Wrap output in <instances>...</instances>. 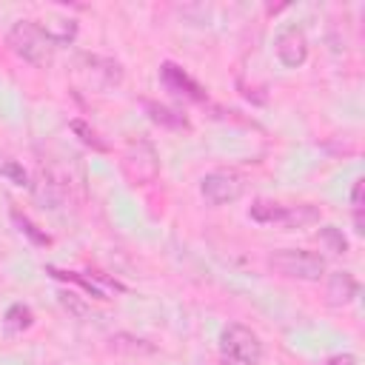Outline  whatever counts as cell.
I'll list each match as a JSON object with an SVG mask.
<instances>
[{
  "instance_id": "2",
  "label": "cell",
  "mask_w": 365,
  "mask_h": 365,
  "mask_svg": "<svg viewBox=\"0 0 365 365\" xmlns=\"http://www.w3.org/2000/svg\"><path fill=\"white\" fill-rule=\"evenodd\" d=\"M271 271L288 279H302V282H317L325 277V257L308 248H279L268 257Z\"/></svg>"
},
{
  "instance_id": "14",
  "label": "cell",
  "mask_w": 365,
  "mask_h": 365,
  "mask_svg": "<svg viewBox=\"0 0 365 365\" xmlns=\"http://www.w3.org/2000/svg\"><path fill=\"white\" fill-rule=\"evenodd\" d=\"M319 237H322V242H328V248H331L334 254H345V251H348V240L342 237L339 228L325 225V228H319Z\"/></svg>"
},
{
  "instance_id": "10",
  "label": "cell",
  "mask_w": 365,
  "mask_h": 365,
  "mask_svg": "<svg viewBox=\"0 0 365 365\" xmlns=\"http://www.w3.org/2000/svg\"><path fill=\"white\" fill-rule=\"evenodd\" d=\"M145 111H148V117H151L157 125H163V128H171V131H188V128H191L188 117H182L180 111H174V108H168V106H163V103L145 100Z\"/></svg>"
},
{
  "instance_id": "17",
  "label": "cell",
  "mask_w": 365,
  "mask_h": 365,
  "mask_svg": "<svg viewBox=\"0 0 365 365\" xmlns=\"http://www.w3.org/2000/svg\"><path fill=\"white\" fill-rule=\"evenodd\" d=\"M60 302H63V308H68V311H71V314H77V317H83V314H86V305H80L74 294H66V291H63V294H60Z\"/></svg>"
},
{
  "instance_id": "1",
  "label": "cell",
  "mask_w": 365,
  "mask_h": 365,
  "mask_svg": "<svg viewBox=\"0 0 365 365\" xmlns=\"http://www.w3.org/2000/svg\"><path fill=\"white\" fill-rule=\"evenodd\" d=\"M9 46L26 63H31L37 68H46V66H51L54 51H57L60 43L51 37V31L43 23H37V20H17L9 29Z\"/></svg>"
},
{
  "instance_id": "8",
  "label": "cell",
  "mask_w": 365,
  "mask_h": 365,
  "mask_svg": "<svg viewBox=\"0 0 365 365\" xmlns=\"http://www.w3.org/2000/svg\"><path fill=\"white\" fill-rule=\"evenodd\" d=\"M160 77H163V83H165V88H168V91L182 94V97H188V100H205L202 86H200V83H197L185 68H180L177 63L165 60V63L160 66Z\"/></svg>"
},
{
  "instance_id": "11",
  "label": "cell",
  "mask_w": 365,
  "mask_h": 365,
  "mask_svg": "<svg viewBox=\"0 0 365 365\" xmlns=\"http://www.w3.org/2000/svg\"><path fill=\"white\" fill-rule=\"evenodd\" d=\"M3 325H6V331H11V334H23V331H29V328L34 325V314H31L29 305L14 302V305H9L6 317H3Z\"/></svg>"
},
{
  "instance_id": "19",
  "label": "cell",
  "mask_w": 365,
  "mask_h": 365,
  "mask_svg": "<svg viewBox=\"0 0 365 365\" xmlns=\"http://www.w3.org/2000/svg\"><path fill=\"white\" fill-rule=\"evenodd\" d=\"M325 365H356V356L354 354H334Z\"/></svg>"
},
{
  "instance_id": "12",
  "label": "cell",
  "mask_w": 365,
  "mask_h": 365,
  "mask_svg": "<svg viewBox=\"0 0 365 365\" xmlns=\"http://www.w3.org/2000/svg\"><path fill=\"white\" fill-rule=\"evenodd\" d=\"M11 220L17 222V228H20V231L34 242V245H48V242H51V237H48L46 231H40V228H37L26 214H20L17 208H11Z\"/></svg>"
},
{
  "instance_id": "7",
  "label": "cell",
  "mask_w": 365,
  "mask_h": 365,
  "mask_svg": "<svg viewBox=\"0 0 365 365\" xmlns=\"http://www.w3.org/2000/svg\"><path fill=\"white\" fill-rule=\"evenodd\" d=\"M274 51H277V60L285 68H299L308 60V37H305V31L299 26H285L274 40Z\"/></svg>"
},
{
  "instance_id": "3",
  "label": "cell",
  "mask_w": 365,
  "mask_h": 365,
  "mask_svg": "<svg viewBox=\"0 0 365 365\" xmlns=\"http://www.w3.org/2000/svg\"><path fill=\"white\" fill-rule=\"evenodd\" d=\"M251 220L254 222H262V225H285V228H302V225H311L319 220V211L308 202L302 205H282V202H274V200H254L251 202Z\"/></svg>"
},
{
  "instance_id": "9",
  "label": "cell",
  "mask_w": 365,
  "mask_h": 365,
  "mask_svg": "<svg viewBox=\"0 0 365 365\" xmlns=\"http://www.w3.org/2000/svg\"><path fill=\"white\" fill-rule=\"evenodd\" d=\"M359 294V282L351 271H334L328 274V285H325V297H328V305L334 308H342L348 302H354Z\"/></svg>"
},
{
  "instance_id": "4",
  "label": "cell",
  "mask_w": 365,
  "mask_h": 365,
  "mask_svg": "<svg viewBox=\"0 0 365 365\" xmlns=\"http://www.w3.org/2000/svg\"><path fill=\"white\" fill-rule=\"evenodd\" d=\"M220 354L234 365H259L262 339L251 328H245L240 322H231L220 331Z\"/></svg>"
},
{
  "instance_id": "16",
  "label": "cell",
  "mask_w": 365,
  "mask_h": 365,
  "mask_svg": "<svg viewBox=\"0 0 365 365\" xmlns=\"http://www.w3.org/2000/svg\"><path fill=\"white\" fill-rule=\"evenodd\" d=\"M0 174H6V177H11L17 185H29V177H26V171L14 163V160H0Z\"/></svg>"
},
{
  "instance_id": "5",
  "label": "cell",
  "mask_w": 365,
  "mask_h": 365,
  "mask_svg": "<svg viewBox=\"0 0 365 365\" xmlns=\"http://www.w3.org/2000/svg\"><path fill=\"white\" fill-rule=\"evenodd\" d=\"M120 168H123V174L128 177V182H134V185H148V182H154L157 174H160V160H157V151L151 148V143L137 140V143H128V148L123 151Z\"/></svg>"
},
{
  "instance_id": "6",
  "label": "cell",
  "mask_w": 365,
  "mask_h": 365,
  "mask_svg": "<svg viewBox=\"0 0 365 365\" xmlns=\"http://www.w3.org/2000/svg\"><path fill=\"white\" fill-rule=\"evenodd\" d=\"M245 191V177L234 168H217V171H208L200 182V194L208 205H228V202H237Z\"/></svg>"
},
{
  "instance_id": "15",
  "label": "cell",
  "mask_w": 365,
  "mask_h": 365,
  "mask_svg": "<svg viewBox=\"0 0 365 365\" xmlns=\"http://www.w3.org/2000/svg\"><path fill=\"white\" fill-rule=\"evenodd\" d=\"M71 131H74V134H80V140H83L86 145H91L94 151H106V148H108L103 140H97V134H94L83 120H71Z\"/></svg>"
},
{
  "instance_id": "18",
  "label": "cell",
  "mask_w": 365,
  "mask_h": 365,
  "mask_svg": "<svg viewBox=\"0 0 365 365\" xmlns=\"http://www.w3.org/2000/svg\"><path fill=\"white\" fill-rule=\"evenodd\" d=\"M362 185H365V180L359 177V180L354 182V191H351V205H354V208H362Z\"/></svg>"
},
{
  "instance_id": "13",
  "label": "cell",
  "mask_w": 365,
  "mask_h": 365,
  "mask_svg": "<svg viewBox=\"0 0 365 365\" xmlns=\"http://www.w3.org/2000/svg\"><path fill=\"white\" fill-rule=\"evenodd\" d=\"M48 274H54L57 279H71V282H77L86 294H91V297H97V299H106V291H103L91 277H80L77 271H57V268H48Z\"/></svg>"
}]
</instances>
